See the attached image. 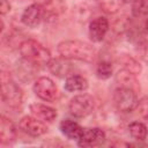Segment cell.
Returning a JSON list of instances; mask_svg holds the SVG:
<instances>
[{
	"mask_svg": "<svg viewBox=\"0 0 148 148\" xmlns=\"http://www.w3.org/2000/svg\"><path fill=\"white\" fill-rule=\"evenodd\" d=\"M21 21L24 25L29 28H36L40 24L42 21H44V13L43 8L39 2H35L25 7L21 15Z\"/></svg>",
	"mask_w": 148,
	"mask_h": 148,
	"instance_id": "cell-9",
	"label": "cell"
},
{
	"mask_svg": "<svg viewBox=\"0 0 148 148\" xmlns=\"http://www.w3.org/2000/svg\"><path fill=\"white\" fill-rule=\"evenodd\" d=\"M34 92L45 102H53L58 98L59 91L56 83L47 76H40L34 82Z\"/></svg>",
	"mask_w": 148,
	"mask_h": 148,
	"instance_id": "cell-6",
	"label": "cell"
},
{
	"mask_svg": "<svg viewBox=\"0 0 148 148\" xmlns=\"http://www.w3.org/2000/svg\"><path fill=\"white\" fill-rule=\"evenodd\" d=\"M49 71L58 76V77H67L71 74H73V65L69 59H66L64 57H58V58H52L51 61L47 65Z\"/></svg>",
	"mask_w": 148,
	"mask_h": 148,
	"instance_id": "cell-12",
	"label": "cell"
},
{
	"mask_svg": "<svg viewBox=\"0 0 148 148\" xmlns=\"http://www.w3.org/2000/svg\"><path fill=\"white\" fill-rule=\"evenodd\" d=\"M59 130L60 132L69 140H75L76 142L82 138L84 128L80 126L76 121L71 120V119H64L59 124Z\"/></svg>",
	"mask_w": 148,
	"mask_h": 148,
	"instance_id": "cell-14",
	"label": "cell"
},
{
	"mask_svg": "<svg viewBox=\"0 0 148 148\" xmlns=\"http://www.w3.org/2000/svg\"><path fill=\"white\" fill-rule=\"evenodd\" d=\"M20 53L22 58L30 64L37 66H47L49 62L51 61L52 57L50 51L43 46L39 42L32 39V38H27L21 42V45L18 46Z\"/></svg>",
	"mask_w": 148,
	"mask_h": 148,
	"instance_id": "cell-2",
	"label": "cell"
},
{
	"mask_svg": "<svg viewBox=\"0 0 148 148\" xmlns=\"http://www.w3.org/2000/svg\"><path fill=\"white\" fill-rule=\"evenodd\" d=\"M10 8H12V6H10V3H9L8 0H1L0 1V13H1L2 16L6 15L7 13H9L10 12Z\"/></svg>",
	"mask_w": 148,
	"mask_h": 148,
	"instance_id": "cell-24",
	"label": "cell"
},
{
	"mask_svg": "<svg viewBox=\"0 0 148 148\" xmlns=\"http://www.w3.org/2000/svg\"><path fill=\"white\" fill-rule=\"evenodd\" d=\"M18 126L21 131L30 136H42L47 132V126L44 121L39 120L35 116H24L21 118Z\"/></svg>",
	"mask_w": 148,
	"mask_h": 148,
	"instance_id": "cell-8",
	"label": "cell"
},
{
	"mask_svg": "<svg viewBox=\"0 0 148 148\" xmlns=\"http://www.w3.org/2000/svg\"><path fill=\"white\" fill-rule=\"evenodd\" d=\"M95 109V101L88 94L75 95L68 104V110L75 118H84L92 113Z\"/></svg>",
	"mask_w": 148,
	"mask_h": 148,
	"instance_id": "cell-5",
	"label": "cell"
},
{
	"mask_svg": "<svg viewBox=\"0 0 148 148\" xmlns=\"http://www.w3.org/2000/svg\"><path fill=\"white\" fill-rule=\"evenodd\" d=\"M106 139L105 132L99 127H91L84 128L82 138L77 141L80 147H95L104 143Z\"/></svg>",
	"mask_w": 148,
	"mask_h": 148,
	"instance_id": "cell-11",
	"label": "cell"
},
{
	"mask_svg": "<svg viewBox=\"0 0 148 148\" xmlns=\"http://www.w3.org/2000/svg\"><path fill=\"white\" fill-rule=\"evenodd\" d=\"M145 28H146V30L148 31V18H147V21H146V24H145Z\"/></svg>",
	"mask_w": 148,
	"mask_h": 148,
	"instance_id": "cell-25",
	"label": "cell"
},
{
	"mask_svg": "<svg viewBox=\"0 0 148 148\" xmlns=\"http://www.w3.org/2000/svg\"><path fill=\"white\" fill-rule=\"evenodd\" d=\"M87 88H88L87 79L79 74H71L65 80V90L69 92L84 91Z\"/></svg>",
	"mask_w": 148,
	"mask_h": 148,
	"instance_id": "cell-17",
	"label": "cell"
},
{
	"mask_svg": "<svg viewBox=\"0 0 148 148\" xmlns=\"http://www.w3.org/2000/svg\"><path fill=\"white\" fill-rule=\"evenodd\" d=\"M98 7L106 14H116L121 6L130 0H96Z\"/></svg>",
	"mask_w": 148,
	"mask_h": 148,
	"instance_id": "cell-20",
	"label": "cell"
},
{
	"mask_svg": "<svg viewBox=\"0 0 148 148\" xmlns=\"http://www.w3.org/2000/svg\"><path fill=\"white\" fill-rule=\"evenodd\" d=\"M17 135V130L14 123L6 116H1L0 120V142L1 145H9L15 141Z\"/></svg>",
	"mask_w": 148,
	"mask_h": 148,
	"instance_id": "cell-13",
	"label": "cell"
},
{
	"mask_svg": "<svg viewBox=\"0 0 148 148\" xmlns=\"http://www.w3.org/2000/svg\"><path fill=\"white\" fill-rule=\"evenodd\" d=\"M39 3L43 8L45 22H56L65 15L67 9L64 0H42Z\"/></svg>",
	"mask_w": 148,
	"mask_h": 148,
	"instance_id": "cell-7",
	"label": "cell"
},
{
	"mask_svg": "<svg viewBox=\"0 0 148 148\" xmlns=\"http://www.w3.org/2000/svg\"><path fill=\"white\" fill-rule=\"evenodd\" d=\"M112 102L117 111L128 113L136 109L139 99L136 96V91L130 88L118 87L112 94Z\"/></svg>",
	"mask_w": 148,
	"mask_h": 148,
	"instance_id": "cell-4",
	"label": "cell"
},
{
	"mask_svg": "<svg viewBox=\"0 0 148 148\" xmlns=\"http://www.w3.org/2000/svg\"><path fill=\"white\" fill-rule=\"evenodd\" d=\"M135 110L138 111L141 118L148 120V96H143L142 98L139 99Z\"/></svg>",
	"mask_w": 148,
	"mask_h": 148,
	"instance_id": "cell-23",
	"label": "cell"
},
{
	"mask_svg": "<svg viewBox=\"0 0 148 148\" xmlns=\"http://www.w3.org/2000/svg\"><path fill=\"white\" fill-rule=\"evenodd\" d=\"M57 50L60 57L69 60H80L84 62L94 61L97 56V51L91 44L77 39L62 40L58 44Z\"/></svg>",
	"mask_w": 148,
	"mask_h": 148,
	"instance_id": "cell-1",
	"label": "cell"
},
{
	"mask_svg": "<svg viewBox=\"0 0 148 148\" xmlns=\"http://www.w3.org/2000/svg\"><path fill=\"white\" fill-rule=\"evenodd\" d=\"M1 99L10 109H18L23 103L22 89L10 79V75L2 71L1 74Z\"/></svg>",
	"mask_w": 148,
	"mask_h": 148,
	"instance_id": "cell-3",
	"label": "cell"
},
{
	"mask_svg": "<svg viewBox=\"0 0 148 148\" xmlns=\"http://www.w3.org/2000/svg\"><path fill=\"white\" fill-rule=\"evenodd\" d=\"M96 76L101 80H106L109 79L112 73H113V67H112V64L108 60H102L97 64L96 66Z\"/></svg>",
	"mask_w": 148,
	"mask_h": 148,
	"instance_id": "cell-21",
	"label": "cell"
},
{
	"mask_svg": "<svg viewBox=\"0 0 148 148\" xmlns=\"http://www.w3.org/2000/svg\"><path fill=\"white\" fill-rule=\"evenodd\" d=\"M116 81H117V83H119V87L130 88L136 92L140 90V86H139V81L136 80V75L132 74L131 72H128L126 69L121 68L116 74Z\"/></svg>",
	"mask_w": 148,
	"mask_h": 148,
	"instance_id": "cell-16",
	"label": "cell"
},
{
	"mask_svg": "<svg viewBox=\"0 0 148 148\" xmlns=\"http://www.w3.org/2000/svg\"><path fill=\"white\" fill-rule=\"evenodd\" d=\"M132 15L134 17L148 15V0H134L132 3Z\"/></svg>",
	"mask_w": 148,
	"mask_h": 148,
	"instance_id": "cell-22",
	"label": "cell"
},
{
	"mask_svg": "<svg viewBox=\"0 0 148 148\" xmlns=\"http://www.w3.org/2000/svg\"><path fill=\"white\" fill-rule=\"evenodd\" d=\"M117 61L121 65L123 69H126L128 72H131L132 74L134 75H139L141 72H142V66L141 64L135 59L133 58L132 56L130 54H126V53H123L118 57Z\"/></svg>",
	"mask_w": 148,
	"mask_h": 148,
	"instance_id": "cell-18",
	"label": "cell"
},
{
	"mask_svg": "<svg viewBox=\"0 0 148 148\" xmlns=\"http://www.w3.org/2000/svg\"><path fill=\"white\" fill-rule=\"evenodd\" d=\"M30 111L32 113V116H35L36 118H38L39 120L44 121V123H52L53 120H56L57 118V111L45 104H40V103H34L30 105Z\"/></svg>",
	"mask_w": 148,
	"mask_h": 148,
	"instance_id": "cell-15",
	"label": "cell"
},
{
	"mask_svg": "<svg viewBox=\"0 0 148 148\" xmlns=\"http://www.w3.org/2000/svg\"><path fill=\"white\" fill-rule=\"evenodd\" d=\"M109 28H110V23L106 17L97 16V17L92 18L90 21L89 28H88V34H89L90 39L95 43L102 42L104 39V37L106 36Z\"/></svg>",
	"mask_w": 148,
	"mask_h": 148,
	"instance_id": "cell-10",
	"label": "cell"
},
{
	"mask_svg": "<svg viewBox=\"0 0 148 148\" xmlns=\"http://www.w3.org/2000/svg\"><path fill=\"white\" fill-rule=\"evenodd\" d=\"M147 54H148V49H147Z\"/></svg>",
	"mask_w": 148,
	"mask_h": 148,
	"instance_id": "cell-26",
	"label": "cell"
},
{
	"mask_svg": "<svg viewBox=\"0 0 148 148\" xmlns=\"http://www.w3.org/2000/svg\"><path fill=\"white\" fill-rule=\"evenodd\" d=\"M128 133L136 141H143L147 138L148 130L147 126L141 121H133L128 125Z\"/></svg>",
	"mask_w": 148,
	"mask_h": 148,
	"instance_id": "cell-19",
	"label": "cell"
}]
</instances>
